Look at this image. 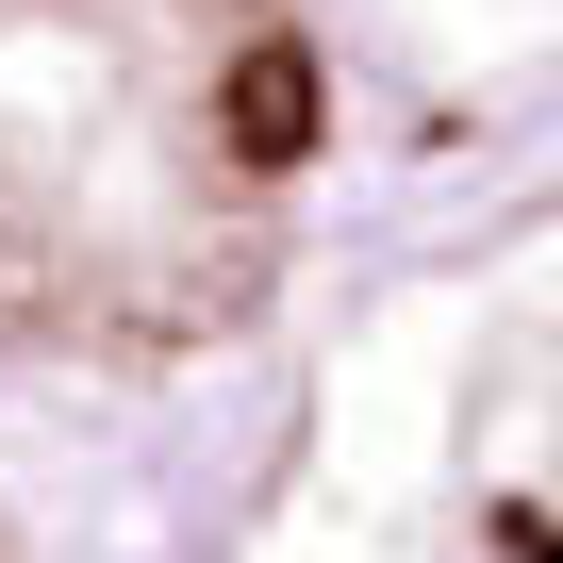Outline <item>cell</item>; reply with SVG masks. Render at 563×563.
I'll return each instance as SVG.
<instances>
[{
	"instance_id": "obj_1",
	"label": "cell",
	"mask_w": 563,
	"mask_h": 563,
	"mask_svg": "<svg viewBox=\"0 0 563 563\" xmlns=\"http://www.w3.org/2000/svg\"><path fill=\"white\" fill-rule=\"evenodd\" d=\"M316 166V0H0V349L183 365L249 332Z\"/></svg>"
},
{
	"instance_id": "obj_2",
	"label": "cell",
	"mask_w": 563,
	"mask_h": 563,
	"mask_svg": "<svg viewBox=\"0 0 563 563\" xmlns=\"http://www.w3.org/2000/svg\"><path fill=\"white\" fill-rule=\"evenodd\" d=\"M547 563H563V547H547Z\"/></svg>"
}]
</instances>
